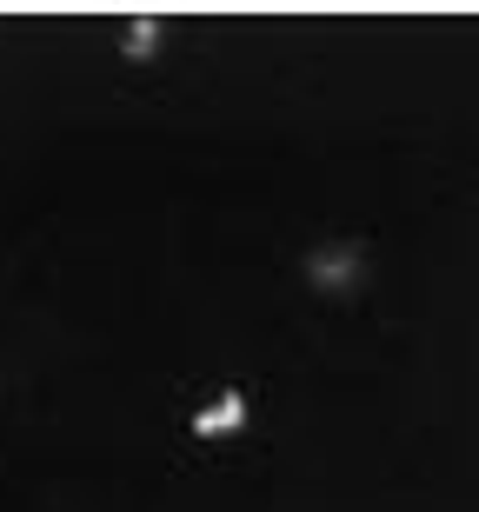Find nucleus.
I'll return each mask as SVG.
<instances>
[{"mask_svg": "<svg viewBox=\"0 0 479 512\" xmlns=\"http://www.w3.org/2000/svg\"><path fill=\"white\" fill-rule=\"evenodd\" d=\"M154 47H160V20H134V27H127V54L147 60Z\"/></svg>", "mask_w": 479, "mask_h": 512, "instance_id": "3", "label": "nucleus"}, {"mask_svg": "<svg viewBox=\"0 0 479 512\" xmlns=\"http://www.w3.org/2000/svg\"><path fill=\"white\" fill-rule=\"evenodd\" d=\"M313 280L320 286H346L353 280V253H320V260H313Z\"/></svg>", "mask_w": 479, "mask_h": 512, "instance_id": "2", "label": "nucleus"}, {"mask_svg": "<svg viewBox=\"0 0 479 512\" xmlns=\"http://www.w3.org/2000/svg\"><path fill=\"white\" fill-rule=\"evenodd\" d=\"M240 426H247V393H220L213 406H200V413H193V433H200V439L240 433Z\"/></svg>", "mask_w": 479, "mask_h": 512, "instance_id": "1", "label": "nucleus"}]
</instances>
